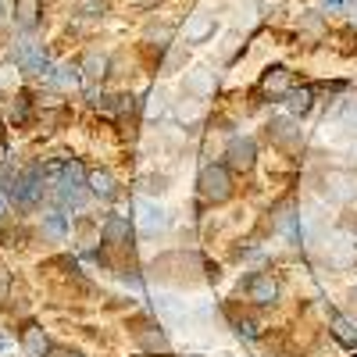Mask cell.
Here are the masks:
<instances>
[{
  "label": "cell",
  "mask_w": 357,
  "mask_h": 357,
  "mask_svg": "<svg viewBox=\"0 0 357 357\" xmlns=\"http://www.w3.org/2000/svg\"><path fill=\"white\" fill-rule=\"evenodd\" d=\"M0 215H4V197H0Z\"/></svg>",
  "instance_id": "obj_34"
},
{
  "label": "cell",
  "mask_w": 357,
  "mask_h": 357,
  "mask_svg": "<svg viewBox=\"0 0 357 357\" xmlns=\"http://www.w3.org/2000/svg\"><path fill=\"white\" fill-rule=\"evenodd\" d=\"M15 65H18L22 72L47 75V72H50V57H47V50H43V47H36V43L22 40V43L15 47Z\"/></svg>",
  "instance_id": "obj_2"
},
{
  "label": "cell",
  "mask_w": 357,
  "mask_h": 357,
  "mask_svg": "<svg viewBox=\"0 0 357 357\" xmlns=\"http://www.w3.org/2000/svg\"><path fill=\"white\" fill-rule=\"evenodd\" d=\"M340 4H343V0H321V8H325V11H333V8H340Z\"/></svg>",
  "instance_id": "obj_30"
},
{
  "label": "cell",
  "mask_w": 357,
  "mask_h": 357,
  "mask_svg": "<svg viewBox=\"0 0 357 357\" xmlns=\"http://www.w3.org/2000/svg\"><path fill=\"white\" fill-rule=\"evenodd\" d=\"M57 357H79V354H68V350H61V354H57Z\"/></svg>",
  "instance_id": "obj_32"
},
{
  "label": "cell",
  "mask_w": 357,
  "mask_h": 357,
  "mask_svg": "<svg viewBox=\"0 0 357 357\" xmlns=\"http://www.w3.org/2000/svg\"><path fill=\"white\" fill-rule=\"evenodd\" d=\"M200 197H204V200H211V204L229 200V197H232V175H229V168H222V165H207V168L200 172Z\"/></svg>",
  "instance_id": "obj_1"
},
{
  "label": "cell",
  "mask_w": 357,
  "mask_h": 357,
  "mask_svg": "<svg viewBox=\"0 0 357 357\" xmlns=\"http://www.w3.org/2000/svg\"><path fill=\"white\" fill-rule=\"evenodd\" d=\"M25 111H29V93H22L15 104V122H25Z\"/></svg>",
  "instance_id": "obj_27"
},
{
  "label": "cell",
  "mask_w": 357,
  "mask_h": 357,
  "mask_svg": "<svg viewBox=\"0 0 357 357\" xmlns=\"http://www.w3.org/2000/svg\"><path fill=\"white\" fill-rule=\"evenodd\" d=\"M82 72H86L89 79H104V75H107V57H104V54H86V57H82Z\"/></svg>",
  "instance_id": "obj_20"
},
{
  "label": "cell",
  "mask_w": 357,
  "mask_h": 357,
  "mask_svg": "<svg viewBox=\"0 0 357 357\" xmlns=\"http://www.w3.org/2000/svg\"><path fill=\"white\" fill-rule=\"evenodd\" d=\"M247 296L254 304H275V296H279V282L272 275H254L247 282Z\"/></svg>",
  "instance_id": "obj_6"
},
{
  "label": "cell",
  "mask_w": 357,
  "mask_h": 357,
  "mask_svg": "<svg viewBox=\"0 0 357 357\" xmlns=\"http://www.w3.org/2000/svg\"><path fill=\"white\" fill-rule=\"evenodd\" d=\"M40 193H43V172L40 168H29L18 183H15V200L22 204V207H33L36 200H40Z\"/></svg>",
  "instance_id": "obj_4"
},
{
  "label": "cell",
  "mask_w": 357,
  "mask_h": 357,
  "mask_svg": "<svg viewBox=\"0 0 357 357\" xmlns=\"http://www.w3.org/2000/svg\"><path fill=\"white\" fill-rule=\"evenodd\" d=\"M175 118H178V122H197V118H200V104H197V100H190V104H178Z\"/></svg>",
  "instance_id": "obj_25"
},
{
  "label": "cell",
  "mask_w": 357,
  "mask_h": 357,
  "mask_svg": "<svg viewBox=\"0 0 357 357\" xmlns=\"http://www.w3.org/2000/svg\"><path fill=\"white\" fill-rule=\"evenodd\" d=\"M104 240H107L111 247H122V243L129 240V222L118 218V215H111V218L104 222Z\"/></svg>",
  "instance_id": "obj_16"
},
{
  "label": "cell",
  "mask_w": 357,
  "mask_h": 357,
  "mask_svg": "<svg viewBox=\"0 0 357 357\" xmlns=\"http://www.w3.org/2000/svg\"><path fill=\"white\" fill-rule=\"evenodd\" d=\"M354 257H357V243H350L347 236H340V240H333V243H329V261H333L336 268L354 264Z\"/></svg>",
  "instance_id": "obj_13"
},
{
  "label": "cell",
  "mask_w": 357,
  "mask_h": 357,
  "mask_svg": "<svg viewBox=\"0 0 357 357\" xmlns=\"http://www.w3.org/2000/svg\"><path fill=\"white\" fill-rule=\"evenodd\" d=\"M325 186H329L333 200H350L357 193V178L350 172H329V178H325Z\"/></svg>",
  "instance_id": "obj_8"
},
{
  "label": "cell",
  "mask_w": 357,
  "mask_h": 357,
  "mask_svg": "<svg viewBox=\"0 0 357 357\" xmlns=\"http://www.w3.org/2000/svg\"><path fill=\"white\" fill-rule=\"evenodd\" d=\"M329 325H333V336H336L343 347H357V325H354L350 318L333 314V318H329Z\"/></svg>",
  "instance_id": "obj_15"
},
{
  "label": "cell",
  "mask_w": 357,
  "mask_h": 357,
  "mask_svg": "<svg viewBox=\"0 0 357 357\" xmlns=\"http://www.w3.org/2000/svg\"><path fill=\"white\" fill-rule=\"evenodd\" d=\"M57 200H61V204H72V207H79V204L86 200V193H82V186L61 183V186H57Z\"/></svg>",
  "instance_id": "obj_23"
},
{
  "label": "cell",
  "mask_w": 357,
  "mask_h": 357,
  "mask_svg": "<svg viewBox=\"0 0 357 357\" xmlns=\"http://www.w3.org/2000/svg\"><path fill=\"white\" fill-rule=\"evenodd\" d=\"M186 89H190V93H197V97L215 93V75L207 72V68H197V72L186 75Z\"/></svg>",
  "instance_id": "obj_14"
},
{
  "label": "cell",
  "mask_w": 357,
  "mask_h": 357,
  "mask_svg": "<svg viewBox=\"0 0 357 357\" xmlns=\"http://www.w3.org/2000/svg\"><path fill=\"white\" fill-rule=\"evenodd\" d=\"M161 111H165V97H161V93H158V97H154V100H151V107H146V114H151V118H158V114H161Z\"/></svg>",
  "instance_id": "obj_28"
},
{
  "label": "cell",
  "mask_w": 357,
  "mask_h": 357,
  "mask_svg": "<svg viewBox=\"0 0 357 357\" xmlns=\"http://www.w3.org/2000/svg\"><path fill=\"white\" fill-rule=\"evenodd\" d=\"M236 333H240V336H247V340H254V336H257L250 321H240V325H236Z\"/></svg>",
  "instance_id": "obj_29"
},
{
  "label": "cell",
  "mask_w": 357,
  "mask_h": 357,
  "mask_svg": "<svg viewBox=\"0 0 357 357\" xmlns=\"http://www.w3.org/2000/svg\"><path fill=\"white\" fill-rule=\"evenodd\" d=\"M286 97H289L286 104H289V111H293V114H307V111H311V104H314V89H311V86H301V89H289Z\"/></svg>",
  "instance_id": "obj_19"
},
{
  "label": "cell",
  "mask_w": 357,
  "mask_h": 357,
  "mask_svg": "<svg viewBox=\"0 0 357 357\" xmlns=\"http://www.w3.org/2000/svg\"><path fill=\"white\" fill-rule=\"evenodd\" d=\"M43 232L50 236V240H65V232H68V222H65V215H47L43 218Z\"/></svg>",
  "instance_id": "obj_21"
},
{
  "label": "cell",
  "mask_w": 357,
  "mask_h": 357,
  "mask_svg": "<svg viewBox=\"0 0 357 357\" xmlns=\"http://www.w3.org/2000/svg\"><path fill=\"white\" fill-rule=\"evenodd\" d=\"M165 225H168V215L161 211L158 204H139V229L146 236H158Z\"/></svg>",
  "instance_id": "obj_9"
},
{
  "label": "cell",
  "mask_w": 357,
  "mask_h": 357,
  "mask_svg": "<svg viewBox=\"0 0 357 357\" xmlns=\"http://www.w3.org/2000/svg\"><path fill=\"white\" fill-rule=\"evenodd\" d=\"M347 8H350V18L357 22V0H347Z\"/></svg>",
  "instance_id": "obj_31"
},
{
  "label": "cell",
  "mask_w": 357,
  "mask_h": 357,
  "mask_svg": "<svg viewBox=\"0 0 357 357\" xmlns=\"http://www.w3.org/2000/svg\"><path fill=\"white\" fill-rule=\"evenodd\" d=\"M225 158H229V168L250 172V168H254V158H257V146H254V139H247V136H236V139H229Z\"/></svg>",
  "instance_id": "obj_3"
},
{
  "label": "cell",
  "mask_w": 357,
  "mask_h": 357,
  "mask_svg": "<svg viewBox=\"0 0 357 357\" xmlns=\"http://www.w3.org/2000/svg\"><path fill=\"white\" fill-rule=\"evenodd\" d=\"M22 347H25V354H29V357H47L50 340H47V333L40 329V325H25V333H22Z\"/></svg>",
  "instance_id": "obj_10"
},
{
  "label": "cell",
  "mask_w": 357,
  "mask_h": 357,
  "mask_svg": "<svg viewBox=\"0 0 357 357\" xmlns=\"http://www.w3.org/2000/svg\"><path fill=\"white\" fill-rule=\"evenodd\" d=\"M8 289H11V272H8L4 264H0V301L8 296Z\"/></svg>",
  "instance_id": "obj_26"
},
{
  "label": "cell",
  "mask_w": 357,
  "mask_h": 357,
  "mask_svg": "<svg viewBox=\"0 0 357 357\" xmlns=\"http://www.w3.org/2000/svg\"><path fill=\"white\" fill-rule=\"evenodd\" d=\"M289 89H293V72L289 68H268L261 75V93H268V97H286Z\"/></svg>",
  "instance_id": "obj_5"
},
{
  "label": "cell",
  "mask_w": 357,
  "mask_h": 357,
  "mask_svg": "<svg viewBox=\"0 0 357 357\" xmlns=\"http://www.w3.org/2000/svg\"><path fill=\"white\" fill-rule=\"evenodd\" d=\"M8 347V340H4V333H0V350H4Z\"/></svg>",
  "instance_id": "obj_33"
},
{
  "label": "cell",
  "mask_w": 357,
  "mask_h": 357,
  "mask_svg": "<svg viewBox=\"0 0 357 357\" xmlns=\"http://www.w3.org/2000/svg\"><path fill=\"white\" fill-rule=\"evenodd\" d=\"M136 340H139V347H143V350H168L165 333H161V329H154V325H139V329H136Z\"/></svg>",
  "instance_id": "obj_17"
},
{
  "label": "cell",
  "mask_w": 357,
  "mask_h": 357,
  "mask_svg": "<svg viewBox=\"0 0 357 357\" xmlns=\"http://www.w3.org/2000/svg\"><path fill=\"white\" fill-rule=\"evenodd\" d=\"M272 132H275V139H279V143H286V146L301 139V132H296V126L289 122V118H279V122L272 126Z\"/></svg>",
  "instance_id": "obj_22"
},
{
  "label": "cell",
  "mask_w": 357,
  "mask_h": 357,
  "mask_svg": "<svg viewBox=\"0 0 357 357\" xmlns=\"http://www.w3.org/2000/svg\"><path fill=\"white\" fill-rule=\"evenodd\" d=\"M104 8H107V0H79L82 18H97V15H104Z\"/></svg>",
  "instance_id": "obj_24"
},
{
  "label": "cell",
  "mask_w": 357,
  "mask_h": 357,
  "mask_svg": "<svg viewBox=\"0 0 357 357\" xmlns=\"http://www.w3.org/2000/svg\"><path fill=\"white\" fill-rule=\"evenodd\" d=\"M207 36H215V18L207 15H193L186 25V43H204Z\"/></svg>",
  "instance_id": "obj_12"
},
{
  "label": "cell",
  "mask_w": 357,
  "mask_h": 357,
  "mask_svg": "<svg viewBox=\"0 0 357 357\" xmlns=\"http://www.w3.org/2000/svg\"><path fill=\"white\" fill-rule=\"evenodd\" d=\"M47 82L57 86V89H65V93H72V89H79V68H72V65H57V68L47 72Z\"/></svg>",
  "instance_id": "obj_11"
},
{
  "label": "cell",
  "mask_w": 357,
  "mask_h": 357,
  "mask_svg": "<svg viewBox=\"0 0 357 357\" xmlns=\"http://www.w3.org/2000/svg\"><path fill=\"white\" fill-rule=\"evenodd\" d=\"M86 186L93 190L100 200H114V193H118V183H114V175L111 172H104V168H93V172H86Z\"/></svg>",
  "instance_id": "obj_7"
},
{
  "label": "cell",
  "mask_w": 357,
  "mask_h": 357,
  "mask_svg": "<svg viewBox=\"0 0 357 357\" xmlns=\"http://www.w3.org/2000/svg\"><path fill=\"white\" fill-rule=\"evenodd\" d=\"M0 15H4V4H0Z\"/></svg>",
  "instance_id": "obj_35"
},
{
  "label": "cell",
  "mask_w": 357,
  "mask_h": 357,
  "mask_svg": "<svg viewBox=\"0 0 357 357\" xmlns=\"http://www.w3.org/2000/svg\"><path fill=\"white\" fill-rule=\"evenodd\" d=\"M15 18L22 29H33L40 22V0H15Z\"/></svg>",
  "instance_id": "obj_18"
}]
</instances>
